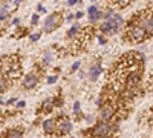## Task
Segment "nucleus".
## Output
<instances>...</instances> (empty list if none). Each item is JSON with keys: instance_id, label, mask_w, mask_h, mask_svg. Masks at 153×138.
Here are the masks:
<instances>
[{"instance_id": "obj_1", "label": "nucleus", "mask_w": 153, "mask_h": 138, "mask_svg": "<svg viewBox=\"0 0 153 138\" xmlns=\"http://www.w3.org/2000/svg\"><path fill=\"white\" fill-rule=\"evenodd\" d=\"M61 22H63V17H61L60 14L49 16V17L45 20V23H43V29H45V32H52L55 28L60 26Z\"/></svg>"}, {"instance_id": "obj_2", "label": "nucleus", "mask_w": 153, "mask_h": 138, "mask_svg": "<svg viewBox=\"0 0 153 138\" xmlns=\"http://www.w3.org/2000/svg\"><path fill=\"white\" fill-rule=\"evenodd\" d=\"M146 34L147 31L141 26V25H135V26L130 28V39L135 42V43H139L146 39Z\"/></svg>"}, {"instance_id": "obj_3", "label": "nucleus", "mask_w": 153, "mask_h": 138, "mask_svg": "<svg viewBox=\"0 0 153 138\" xmlns=\"http://www.w3.org/2000/svg\"><path fill=\"white\" fill-rule=\"evenodd\" d=\"M109 134H110V124H107V121L98 123L92 131V135H95V137H106Z\"/></svg>"}, {"instance_id": "obj_4", "label": "nucleus", "mask_w": 153, "mask_h": 138, "mask_svg": "<svg viewBox=\"0 0 153 138\" xmlns=\"http://www.w3.org/2000/svg\"><path fill=\"white\" fill-rule=\"evenodd\" d=\"M58 129V121L52 120V118H49V120H45L43 121V132L46 135H52L55 134V131Z\"/></svg>"}, {"instance_id": "obj_5", "label": "nucleus", "mask_w": 153, "mask_h": 138, "mask_svg": "<svg viewBox=\"0 0 153 138\" xmlns=\"http://www.w3.org/2000/svg\"><path fill=\"white\" fill-rule=\"evenodd\" d=\"M38 83V77L37 74H28L25 75V80H23V87H26V89H32L35 87Z\"/></svg>"}, {"instance_id": "obj_6", "label": "nucleus", "mask_w": 153, "mask_h": 138, "mask_svg": "<svg viewBox=\"0 0 153 138\" xmlns=\"http://www.w3.org/2000/svg\"><path fill=\"white\" fill-rule=\"evenodd\" d=\"M71 131H72V123L68 118H61L58 121V132H60V135H66Z\"/></svg>"}, {"instance_id": "obj_7", "label": "nucleus", "mask_w": 153, "mask_h": 138, "mask_svg": "<svg viewBox=\"0 0 153 138\" xmlns=\"http://www.w3.org/2000/svg\"><path fill=\"white\" fill-rule=\"evenodd\" d=\"M113 115H115V109H113L110 104H106L103 109H101V112H100V117H101V120H103V121L112 120Z\"/></svg>"}, {"instance_id": "obj_8", "label": "nucleus", "mask_w": 153, "mask_h": 138, "mask_svg": "<svg viewBox=\"0 0 153 138\" xmlns=\"http://www.w3.org/2000/svg\"><path fill=\"white\" fill-rule=\"evenodd\" d=\"M139 25L147 31L149 35H153V17L152 16H147V17H143L139 20Z\"/></svg>"}, {"instance_id": "obj_9", "label": "nucleus", "mask_w": 153, "mask_h": 138, "mask_svg": "<svg viewBox=\"0 0 153 138\" xmlns=\"http://www.w3.org/2000/svg\"><path fill=\"white\" fill-rule=\"evenodd\" d=\"M87 14H89V22L94 23V22H97L98 19L103 17L104 12H100V11L97 9V6H91V8L87 9Z\"/></svg>"}, {"instance_id": "obj_10", "label": "nucleus", "mask_w": 153, "mask_h": 138, "mask_svg": "<svg viewBox=\"0 0 153 138\" xmlns=\"http://www.w3.org/2000/svg\"><path fill=\"white\" fill-rule=\"evenodd\" d=\"M101 71H103V68H101L100 63H95L91 66V69H89V78H91L92 81H95L100 75H101Z\"/></svg>"}, {"instance_id": "obj_11", "label": "nucleus", "mask_w": 153, "mask_h": 138, "mask_svg": "<svg viewBox=\"0 0 153 138\" xmlns=\"http://www.w3.org/2000/svg\"><path fill=\"white\" fill-rule=\"evenodd\" d=\"M100 29H101L103 34H115V28H113V25L109 20H104V23H101Z\"/></svg>"}, {"instance_id": "obj_12", "label": "nucleus", "mask_w": 153, "mask_h": 138, "mask_svg": "<svg viewBox=\"0 0 153 138\" xmlns=\"http://www.w3.org/2000/svg\"><path fill=\"white\" fill-rule=\"evenodd\" d=\"M80 32H81L80 25H74V26L68 31V37H69V39H74V37H75V35H78Z\"/></svg>"}, {"instance_id": "obj_13", "label": "nucleus", "mask_w": 153, "mask_h": 138, "mask_svg": "<svg viewBox=\"0 0 153 138\" xmlns=\"http://www.w3.org/2000/svg\"><path fill=\"white\" fill-rule=\"evenodd\" d=\"M54 103L55 101H52V100H46V101L43 103V110H45V114H49V112H52V109H54Z\"/></svg>"}, {"instance_id": "obj_14", "label": "nucleus", "mask_w": 153, "mask_h": 138, "mask_svg": "<svg viewBox=\"0 0 153 138\" xmlns=\"http://www.w3.org/2000/svg\"><path fill=\"white\" fill-rule=\"evenodd\" d=\"M51 61H52V52H51V51H46L45 55L42 57V63H43V65H49Z\"/></svg>"}, {"instance_id": "obj_15", "label": "nucleus", "mask_w": 153, "mask_h": 138, "mask_svg": "<svg viewBox=\"0 0 153 138\" xmlns=\"http://www.w3.org/2000/svg\"><path fill=\"white\" fill-rule=\"evenodd\" d=\"M22 134H23V131H19V129H11L6 132V135L9 138H19V137H22Z\"/></svg>"}, {"instance_id": "obj_16", "label": "nucleus", "mask_w": 153, "mask_h": 138, "mask_svg": "<svg viewBox=\"0 0 153 138\" xmlns=\"http://www.w3.org/2000/svg\"><path fill=\"white\" fill-rule=\"evenodd\" d=\"M129 3H130V0H113V5L118 8H126V6H129Z\"/></svg>"}, {"instance_id": "obj_17", "label": "nucleus", "mask_w": 153, "mask_h": 138, "mask_svg": "<svg viewBox=\"0 0 153 138\" xmlns=\"http://www.w3.org/2000/svg\"><path fill=\"white\" fill-rule=\"evenodd\" d=\"M8 17V6H6V3L5 2H2V12H0V20H5Z\"/></svg>"}, {"instance_id": "obj_18", "label": "nucleus", "mask_w": 153, "mask_h": 138, "mask_svg": "<svg viewBox=\"0 0 153 138\" xmlns=\"http://www.w3.org/2000/svg\"><path fill=\"white\" fill-rule=\"evenodd\" d=\"M6 89V80H5V72H2V77H0V92H5Z\"/></svg>"}, {"instance_id": "obj_19", "label": "nucleus", "mask_w": 153, "mask_h": 138, "mask_svg": "<svg viewBox=\"0 0 153 138\" xmlns=\"http://www.w3.org/2000/svg\"><path fill=\"white\" fill-rule=\"evenodd\" d=\"M38 39H40V32H35V34L31 35V40H32V42H37Z\"/></svg>"}, {"instance_id": "obj_20", "label": "nucleus", "mask_w": 153, "mask_h": 138, "mask_svg": "<svg viewBox=\"0 0 153 138\" xmlns=\"http://www.w3.org/2000/svg\"><path fill=\"white\" fill-rule=\"evenodd\" d=\"M57 78H58L57 75H51V77L48 78V83H49V84H51V83H55V81H57Z\"/></svg>"}, {"instance_id": "obj_21", "label": "nucleus", "mask_w": 153, "mask_h": 138, "mask_svg": "<svg viewBox=\"0 0 153 138\" xmlns=\"http://www.w3.org/2000/svg\"><path fill=\"white\" fill-rule=\"evenodd\" d=\"M31 22H32V25H37V23H38V16H37V14H34V16H32V19H31Z\"/></svg>"}, {"instance_id": "obj_22", "label": "nucleus", "mask_w": 153, "mask_h": 138, "mask_svg": "<svg viewBox=\"0 0 153 138\" xmlns=\"http://www.w3.org/2000/svg\"><path fill=\"white\" fill-rule=\"evenodd\" d=\"M74 110H75V112H78V110H80V101H75V104H74Z\"/></svg>"}, {"instance_id": "obj_23", "label": "nucleus", "mask_w": 153, "mask_h": 138, "mask_svg": "<svg viewBox=\"0 0 153 138\" xmlns=\"http://www.w3.org/2000/svg\"><path fill=\"white\" fill-rule=\"evenodd\" d=\"M78 68H80V63H74V66H72V72H74V71H76Z\"/></svg>"}, {"instance_id": "obj_24", "label": "nucleus", "mask_w": 153, "mask_h": 138, "mask_svg": "<svg viewBox=\"0 0 153 138\" xmlns=\"http://www.w3.org/2000/svg\"><path fill=\"white\" fill-rule=\"evenodd\" d=\"M76 2H78V0H68V5H69V6H72V5H75Z\"/></svg>"}, {"instance_id": "obj_25", "label": "nucleus", "mask_w": 153, "mask_h": 138, "mask_svg": "<svg viewBox=\"0 0 153 138\" xmlns=\"http://www.w3.org/2000/svg\"><path fill=\"white\" fill-rule=\"evenodd\" d=\"M75 17H76V19H81V17H83V12H81V11H78V12L75 14Z\"/></svg>"}, {"instance_id": "obj_26", "label": "nucleus", "mask_w": 153, "mask_h": 138, "mask_svg": "<svg viewBox=\"0 0 153 138\" xmlns=\"http://www.w3.org/2000/svg\"><path fill=\"white\" fill-rule=\"evenodd\" d=\"M17 107H25V101H19L17 103Z\"/></svg>"}, {"instance_id": "obj_27", "label": "nucleus", "mask_w": 153, "mask_h": 138, "mask_svg": "<svg viewBox=\"0 0 153 138\" xmlns=\"http://www.w3.org/2000/svg\"><path fill=\"white\" fill-rule=\"evenodd\" d=\"M98 39H100V43H101V45L106 43V39H104V37H98Z\"/></svg>"}, {"instance_id": "obj_28", "label": "nucleus", "mask_w": 153, "mask_h": 138, "mask_svg": "<svg viewBox=\"0 0 153 138\" xmlns=\"http://www.w3.org/2000/svg\"><path fill=\"white\" fill-rule=\"evenodd\" d=\"M20 23V19H14V20H12V25H19Z\"/></svg>"}, {"instance_id": "obj_29", "label": "nucleus", "mask_w": 153, "mask_h": 138, "mask_svg": "<svg viewBox=\"0 0 153 138\" xmlns=\"http://www.w3.org/2000/svg\"><path fill=\"white\" fill-rule=\"evenodd\" d=\"M12 103H16V98H11L9 101H8V104H12Z\"/></svg>"}, {"instance_id": "obj_30", "label": "nucleus", "mask_w": 153, "mask_h": 138, "mask_svg": "<svg viewBox=\"0 0 153 138\" xmlns=\"http://www.w3.org/2000/svg\"><path fill=\"white\" fill-rule=\"evenodd\" d=\"M22 2H23V0H16V2H14V3H16V5H20Z\"/></svg>"}, {"instance_id": "obj_31", "label": "nucleus", "mask_w": 153, "mask_h": 138, "mask_svg": "<svg viewBox=\"0 0 153 138\" xmlns=\"http://www.w3.org/2000/svg\"><path fill=\"white\" fill-rule=\"evenodd\" d=\"M2 2H6V0H2Z\"/></svg>"}]
</instances>
